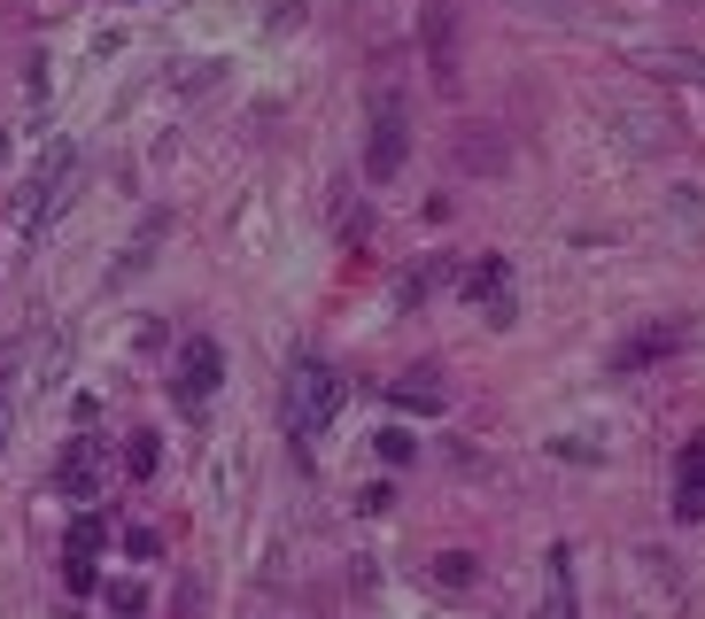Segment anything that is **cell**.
I'll return each mask as SVG.
<instances>
[{"label": "cell", "mask_w": 705, "mask_h": 619, "mask_svg": "<svg viewBox=\"0 0 705 619\" xmlns=\"http://www.w3.org/2000/svg\"><path fill=\"white\" fill-rule=\"evenodd\" d=\"M342 403H350L342 372H326V364H295V380H287V434L311 450V442L342 419Z\"/></svg>", "instance_id": "obj_1"}, {"label": "cell", "mask_w": 705, "mask_h": 619, "mask_svg": "<svg viewBox=\"0 0 705 619\" xmlns=\"http://www.w3.org/2000/svg\"><path fill=\"white\" fill-rule=\"evenodd\" d=\"M411 155V125H403V101L395 94H372V140H364V178L388 186Z\"/></svg>", "instance_id": "obj_2"}, {"label": "cell", "mask_w": 705, "mask_h": 619, "mask_svg": "<svg viewBox=\"0 0 705 619\" xmlns=\"http://www.w3.org/2000/svg\"><path fill=\"white\" fill-rule=\"evenodd\" d=\"M458 295L481 310L489 325H512V317H520V295H512V256H481V264H466Z\"/></svg>", "instance_id": "obj_3"}, {"label": "cell", "mask_w": 705, "mask_h": 619, "mask_svg": "<svg viewBox=\"0 0 705 619\" xmlns=\"http://www.w3.org/2000/svg\"><path fill=\"white\" fill-rule=\"evenodd\" d=\"M217 380H225V348H217L209 333H194V341L178 348V372H172V395H178V411H202V403L217 395Z\"/></svg>", "instance_id": "obj_4"}, {"label": "cell", "mask_w": 705, "mask_h": 619, "mask_svg": "<svg viewBox=\"0 0 705 619\" xmlns=\"http://www.w3.org/2000/svg\"><path fill=\"white\" fill-rule=\"evenodd\" d=\"M62 178H70V140H55V148L39 155V170H31V178H23V194H16V217H23V225H39V217L62 202Z\"/></svg>", "instance_id": "obj_5"}, {"label": "cell", "mask_w": 705, "mask_h": 619, "mask_svg": "<svg viewBox=\"0 0 705 619\" xmlns=\"http://www.w3.org/2000/svg\"><path fill=\"white\" fill-rule=\"evenodd\" d=\"M705 341V325L698 317H667V325H644L628 348H620V372L628 364H659V356H683V348H698Z\"/></svg>", "instance_id": "obj_6"}, {"label": "cell", "mask_w": 705, "mask_h": 619, "mask_svg": "<svg viewBox=\"0 0 705 619\" xmlns=\"http://www.w3.org/2000/svg\"><path fill=\"white\" fill-rule=\"evenodd\" d=\"M427 70L442 94L458 86V0H427Z\"/></svg>", "instance_id": "obj_7"}, {"label": "cell", "mask_w": 705, "mask_h": 619, "mask_svg": "<svg viewBox=\"0 0 705 619\" xmlns=\"http://www.w3.org/2000/svg\"><path fill=\"white\" fill-rule=\"evenodd\" d=\"M55 488L70 495V503H94L101 495V442H62V464H55Z\"/></svg>", "instance_id": "obj_8"}, {"label": "cell", "mask_w": 705, "mask_h": 619, "mask_svg": "<svg viewBox=\"0 0 705 619\" xmlns=\"http://www.w3.org/2000/svg\"><path fill=\"white\" fill-rule=\"evenodd\" d=\"M675 519H683V527L705 519V434H691L683 458H675Z\"/></svg>", "instance_id": "obj_9"}, {"label": "cell", "mask_w": 705, "mask_h": 619, "mask_svg": "<svg viewBox=\"0 0 705 619\" xmlns=\"http://www.w3.org/2000/svg\"><path fill=\"white\" fill-rule=\"evenodd\" d=\"M334 233H342L350 248H364V240H372V209H364V194H356V186H342V194H334Z\"/></svg>", "instance_id": "obj_10"}, {"label": "cell", "mask_w": 705, "mask_h": 619, "mask_svg": "<svg viewBox=\"0 0 705 619\" xmlns=\"http://www.w3.org/2000/svg\"><path fill=\"white\" fill-rule=\"evenodd\" d=\"M388 403H395V411H442V387H434V372H411V380H395Z\"/></svg>", "instance_id": "obj_11"}, {"label": "cell", "mask_w": 705, "mask_h": 619, "mask_svg": "<svg viewBox=\"0 0 705 619\" xmlns=\"http://www.w3.org/2000/svg\"><path fill=\"white\" fill-rule=\"evenodd\" d=\"M434 581H442V589H473V581H481V558H473V550H442V558H434Z\"/></svg>", "instance_id": "obj_12"}, {"label": "cell", "mask_w": 705, "mask_h": 619, "mask_svg": "<svg viewBox=\"0 0 705 619\" xmlns=\"http://www.w3.org/2000/svg\"><path fill=\"white\" fill-rule=\"evenodd\" d=\"M550 619H581L574 612V566H566V550H550Z\"/></svg>", "instance_id": "obj_13"}, {"label": "cell", "mask_w": 705, "mask_h": 619, "mask_svg": "<svg viewBox=\"0 0 705 619\" xmlns=\"http://www.w3.org/2000/svg\"><path fill=\"white\" fill-rule=\"evenodd\" d=\"M372 450H380V464H411V458H419L411 426H380V434H372Z\"/></svg>", "instance_id": "obj_14"}, {"label": "cell", "mask_w": 705, "mask_h": 619, "mask_svg": "<svg viewBox=\"0 0 705 619\" xmlns=\"http://www.w3.org/2000/svg\"><path fill=\"white\" fill-rule=\"evenodd\" d=\"M125 472H133V480H156V434H133V442H125Z\"/></svg>", "instance_id": "obj_15"}, {"label": "cell", "mask_w": 705, "mask_h": 619, "mask_svg": "<svg viewBox=\"0 0 705 619\" xmlns=\"http://www.w3.org/2000/svg\"><path fill=\"white\" fill-rule=\"evenodd\" d=\"M458 163H473V170H497V163H505V140H489V132H481V140H458Z\"/></svg>", "instance_id": "obj_16"}, {"label": "cell", "mask_w": 705, "mask_h": 619, "mask_svg": "<svg viewBox=\"0 0 705 619\" xmlns=\"http://www.w3.org/2000/svg\"><path fill=\"white\" fill-rule=\"evenodd\" d=\"M94 550H101V519L78 511V519H70V558H94Z\"/></svg>", "instance_id": "obj_17"}, {"label": "cell", "mask_w": 705, "mask_h": 619, "mask_svg": "<svg viewBox=\"0 0 705 619\" xmlns=\"http://www.w3.org/2000/svg\"><path fill=\"white\" fill-rule=\"evenodd\" d=\"M442 272H450V264H442V256H434V264H427V272H419V279H411V287H403V310H411V303H427V295H434V287H442Z\"/></svg>", "instance_id": "obj_18"}, {"label": "cell", "mask_w": 705, "mask_h": 619, "mask_svg": "<svg viewBox=\"0 0 705 619\" xmlns=\"http://www.w3.org/2000/svg\"><path fill=\"white\" fill-rule=\"evenodd\" d=\"M109 605H117L125 619H140V612H148V589H140V581H117V589H109Z\"/></svg>", "instance_id": "obj_19"}, {"label": "cell", "mask_w": 705, "mask_h": 619, "mask_svg": "<svg viewBox=\"0 0 705 619\" xmlns=\"http://www.w3.org/2000/svg\"><path fill=\"white\" fill-rule=\"evenodd\" d=\"M125 550H133V558H156V527H125Z\"/></svg>", "instance_id": "obj_20"}]
</instances>
